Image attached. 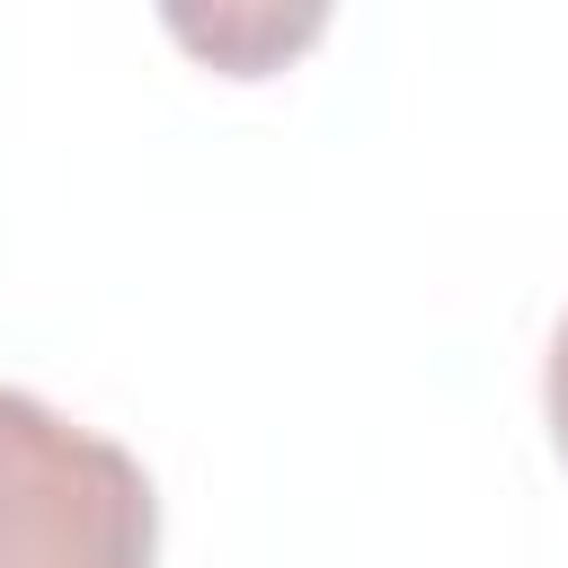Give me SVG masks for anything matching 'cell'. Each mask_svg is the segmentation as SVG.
<instances>
[{"mask_svg": "<svg viewBox=\"0 0 568 568\" xmlns=\"http://www.w3.org/2000/svg\"><path fill=\"white\" fill-rule=\"evenodd\" d=\"M151 559H160L151 470L115 435L0 382V568H151Z\"/></svg>", "mask_w": 568, "mask_h": 568, "instance_id": "cell-1", "label": "cell"}, {"mask_svg": "<svg viewBox=\"0 0 568 568\" xmlns=\"http://www.w3.org/2000/svg\"><path fill=\"white\" fill-rule=\"evenodd\" d=\"M311 27H320V18H213V27H186V18H178V36H186V44H204V53H222L240 80L257 71V53H248V44H293V36H311Z\"/></svg>", "mask_w": 568, "mask_h": 568, "instance_id": "cell-2", "label": "cell"}, {"mask_svg": "<svg viewBox=\"0 0 568 568\" xmlns=\"http://www.w3.org/2000/svg\"><path fill=\"white\" fill-rule=\"evenodd\" d=\"M541 408H550V444H559V462H568V311H559V328H550V364H541Z\"/></svg>", "mask_w": 568, "mask_h": 568, "instance_id": "cell-3", "label": "cell"}]
</instances>
